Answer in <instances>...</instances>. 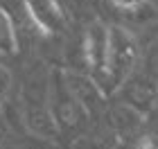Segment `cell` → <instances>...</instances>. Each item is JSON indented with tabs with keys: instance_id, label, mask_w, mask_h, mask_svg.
<instances>
[{
	"instance_id": "cell-1",
	"label": "cell",
	"mask_w": 158,
	"mask_h": 149,
	"mask_svg": "<svg viewBox=\"0 0 158 149\" xmlns=\"http://www.w3.org/2000/svg\"><path fill=\"white\" fill-rule=\"evenodd\" d=\"M113 2H115L118 7H124V9H135L142 0H113Z\"/></svg>"
}]
</instances>
